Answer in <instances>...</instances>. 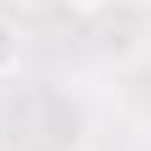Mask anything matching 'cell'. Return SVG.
I'll return each mask as SVG.
<instances>
[{"mask_svg": "<svg viewBox=\"0 0 151 151\" xmlns=\"http://www.w3.org/2000/svg\"><path fill=\"white\" fill-rule=\"evenodd\" d=\"M12 60H18V36H12V30H6V24H0V73H6V67H12Z\"/></svg>", "mask_w": 151, "mask_h": 151, "instance_id": "6da1fadb", "label": "cell"}, {"mask_svg": "<svg viewBox=\"0 0 151 151\" xmlns=\"http://www.w3.org/2000/svg\"><path fill=\"white\" fill-rule=\"evenodd\" d=\"M60 6H73V12H97V6H109V0H60Z\"/></svg>", "mask_w": 151, "mask_h": 151, "instance_id": "7a4b0ae2", "label": "cell"}]
</instances>
